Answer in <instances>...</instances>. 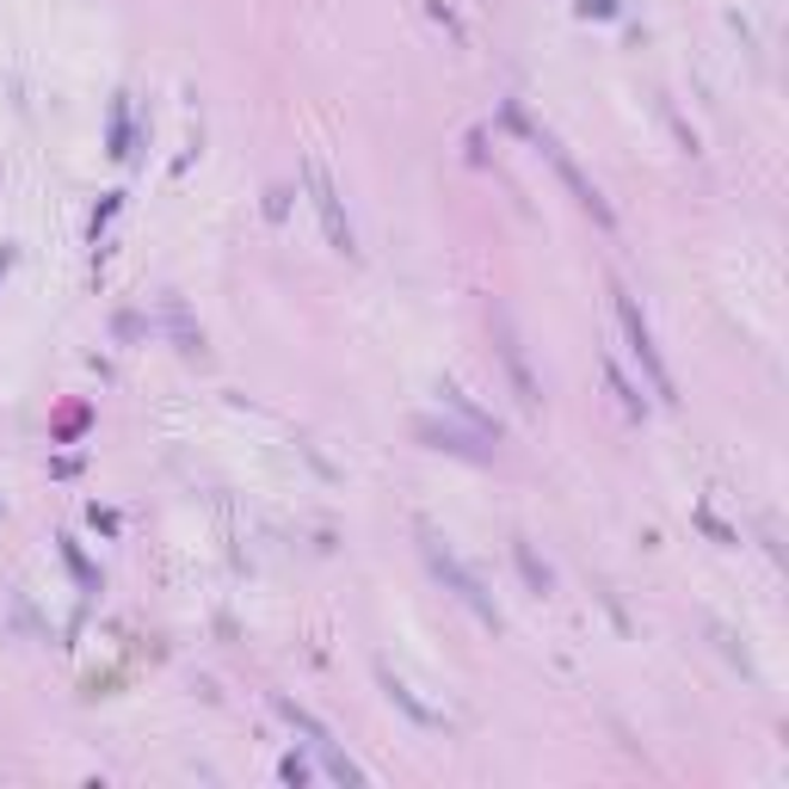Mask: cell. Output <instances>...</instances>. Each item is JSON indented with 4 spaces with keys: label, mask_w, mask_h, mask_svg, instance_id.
Instances as JSON below:
<instances>
[{
    "label": "cell",
    "mask_w": 789,
    "mask_h": 789,
    "mask_svg": "<svg viewBox=\"0 0 789 789\" xmlns=\"http://www.w3.org/2000/svg\"><path fill=\"white\" fill-rule=\"evenodd\" d=\"M617 315H623L629 339H635V358H642V371L654 376V388H660V395H672V376H667V364H660L654 334H648V322H642V308H635V296H623V290H617Z\"/></svg>",
    "instance_id": "obj_1"
},
{
    "label": "cell",
    "mask_w": 789,
    "mask_h": 789,
    "mask_svg": "<svg viewBox=\"0 0 789 789\" xmlns=\"http://www.w3.org/2000/svg\"><path fill=\"white\" fill-rule=\"evenodd\" d=\"M432 568H438V574L451 580V592H456V599H463V604H469V611H475V617H482V623H494V629H500V611H494V604H487V592L475 586V574H463V568L451 562V549H438V543H432Z\"/></svg>",
    "instance_id": "obj_2"
},
{
    "label": "cell",
    "mask_w": 789,
    "mask_h": 789,
    "mask_svg": "<svg viewBox=\"0 0 789 789\" xmlns=\"http://www.w3.org/2000/svg\"><path fill=\"white\" fill-rule=\"evenodd\" d=\"M308 186H315V210H322V223H327V235H334V247H346L352 254V223L339 216V198H334V186H327V174L315 161H308Z\"/></svg>",
    "instance_id": "obj_3"
}]
</instances>
